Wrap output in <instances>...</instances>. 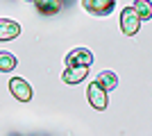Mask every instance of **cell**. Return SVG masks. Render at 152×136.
Wrapping results in <instances>:
<instances>
[{
  "label": "cell",
  "instance_id": "cell-5",
  "mask_svg": "<svg viewBox=\"0 0 152 136\" xmlns=\"http://www.w3.org/2000/svg\"><path fill=\"white\" fill-rule=\"evenodd\" d=\"M9 91H12V95L16 97V100H20V102H30L32 100V86L20 77H14L12 82H9Z\"/></svg>",
  "mask_w": 152,
  "mask_h": 136
},
{
  "label": "cell",
  "instance_id": "cell-12",
  "mask_svg": "<svg viewBox=\"0 0 152 136\" xmlns=\"http://www.w3.org/2000/svg\"><path fill=\"white\" fill-rule=\"evenodd\" d=\"M27 2H34V0H27Z\"/></svg>",
  "mask_w": 152,
  "mask_h": 136
},
{
  "label": "cell",
  "instance_id": "cell-1",
  "mask_svg": "<svg viewBox=\"0 0 152 136\" xmlns=\"http://www.w3.org/2000/svg\"><path fill=\"white\" fill-rule=\"evenodd\" d=\"M86 97H89V104L93 109H98V111L107 109V104H109V91L104 89L98 79L86 86Z\"/></svg>",
  "mask_w": 152,
  "mask_h": 136
},
{
  "label": "cell",
  "instance_id": "cell-11",
  "mask_svg": "<svg viewBox=\"0 0 152 136\" xmlns=\"http://www.w3.org/2000/svg\"><path fill=\"white\" fill-rule=\"evenodd\" d=\"M16 68V57L12 52H0V73H9Z\"/></svg>",
  "mask_w": 152,
  "mask_h": 136
},
{
  "label": "cell",
  "instance_id": "cell-6",
  "mask_svg": "<svg viewBox=\"0 0 152 136\" xmlns=\"http://www.w3.org/2000/svg\"><path fill=\"white\" fill-rule=\"evenodd\" d=\"M86 73H89V66H68L66 71H64L61 79L66 82V84H80L84 77H86Z\"/></svg>",
  "mask_w": 152,
  "mask_h": 136
},
{
  "label": "cell",
  "instance_id": "cell-10",
  "mask_svg": "<svg viewBox=\"0 0 152 136\" xmlns=\"http://www.w3.org/2000/svg\"><path fill=\"white\" fill-rule=\"evenodd\" d=\"M98 82H100L107 91H111V89L118 86V77H116V73H111V71H102L100 75H98Z\"/></svg>",
  "mask_w": 152,
  "mask_h": 136
},
{
  "label": "cell",
  "instance_id": "cell-4",
  "mask_svg": "<svg viewBox=\"0 0 152 136\" xmlns=\"http://www.w3.org/2000/svg\"><path fill=\"white\" fill-rule=\"evenodd\" d=\"M93 64V52L86 48H75L66 55V66H91Z\"/></svg>",
  "mask_w": 152,
  "mask_h": 136
},
{
  "label": "cell",
  "instance_id": "cell-9",
  "mask_svg": "<svg viewBox=\"0 0 152 136\" xmlns=\"http://www.w3.org/2000/svg\"><path fill=\"white\" fill-rule=\"evenodd\" d=\"M132 7L136 9V14L141 16V20H150L152 18V2L150 0H136Z\"/></svg>",
  "mask_w": 152,
  "mask_h": 136
},
{
  "label": "cell",
  "instance_id": "cell-8",
  "mask_svg": "<svg viewBox=\"0 0 152 136\" xmlns=\"http://www.w3.org/2000/svg\"><path fill=\"white\" fill-rule=\"evenodd\" d=\"M34 5H37L39 14H43V16H52V14L59 12L61 2H59V0H34Z\"/></svg>",
  "mask_w": 152,
  "mask_h": 136
},
{
  "label": "cell",
  "instance_id": "cell-2",
  "mask_svg": "<svg viewBox=\"0 0 152 136\" xmlns=\"http://www.w3.org/2000/svg\"><path fill=\"white\" fill-rule=\"evenodd\" d=\"M141 27V16L136 14V9L134 7H125L121 14V30L123 34H127V36H134V34L139 32Z\"/></svg>",
  "mask_w": 152,
  "mask_h": 136
},
{
  "label": "cell",
  "instance_id": "cell-7",
  "mask_svg": "<svg viewBox=\"0 0 152 136\" xmlns=\"http://www.w3.org/2000/svg\"><path fill=\"white\" fill-rule=\"evenodd\" d=\"M20 34V25L16 20L0 18V41H12Z\"/></svg>",
  "mask_w": 152,
  "mask_h": 136
},
{
  "label": "cell",
  "instance_id": "cell-3",
  "mask_svg": "<svg viewBox=\"0 0 152 136\" xmlns=\"http://www.w3.org/2000/svg\"><path fill=\"white\" fill-rule=\"evenodd\" d=\"M82 7L93 16H109L116 7V0H82Z\"/></svg>",
  "mask_w": 152,
  "mask_h": 136
}]
</instances>
